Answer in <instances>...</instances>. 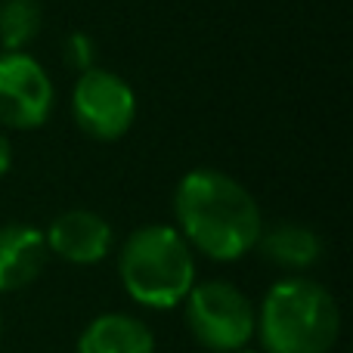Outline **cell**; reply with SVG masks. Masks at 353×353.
<instances>
[{
	"label": "cell",
	"instance_id": "cell-1",
	"mask_svg": "<svg viewBox=\"0 0 353 353\" xmlns=\"http://www.w3.org/2000/svg\"><path fill=\"white\" fill-rule=\"evenodd\" d=\"M174 211L180 236L211 261H239L263 232L254 195L232 176L199 168L176 186Z\"/></svg>",
	"mask_w": 353,
	"mask_h": 353
},
{
	"label": "cell",
	"instance_id": "cell-2",
	"mask_svg": "<svg viewBox=\"0 0 353 353\" xmlns=\"http://www.w3.org/2000/svg\"><path fill=\"white\" fill-rule=\"evenodd\" d=\"M254 332L267 353H329L341 332V310L329 288L292 276L267 292Z\"/></svg>",
	"mask_w": 353,
	"mask_h": 353
},
{
	"label": "cell",
	"instance_id": "cell-3",
	"mask_svg": "<svg viewBox=\"0 0 353 353\" xmlns=\"http://www.w3.org/2000/svg\"><path fill=\"white\" fill-rule=\"evenodd\" d=\"M118 273L137 304L171 310L195 285L192 248L174 226H140L121 245Z\"/></svg>",
	"mask_w": 353,
	"mask_h": 353
},
{
	"label": "cell",
	"instance_id": "cell-4",
	"mask_svg": "<svg viewBox=\"0 0 353 353\" xmlns=\"http://www.w3.org/2000/svg\"><path fill=\"white\" fill-rule=\"evenodd\" d=\"M186 325L201 347L236 353L254 338L257 316L251 301L232 282H195L186 298Z\"/></svg>",
	"mask_w": 353,
	"mask_h": 353
},
{
	"label": "cell",
	"instance_id": "cell-5",
	"mask_svg": "<svg viewBox=\"0 0 353 353\" xmlns=\"http://www.w3.org/2000/svg\"><path fill=\"white\" fill-rule=\"evenodd\" d=\"M72 115L74 124L93 140H121L137 118L134 87L115 72L90 68L78 74L72 90Z\"/></svg>",
	"mask_w": 353,
	"mask_h": 353
},
{
	"label": "cell",
	"instance_id": "cell-6",
	"mask_svg": "<svg viewBox=\"0 0 353 353\" xmlns=\"http://www.w3.org/2000/svg\"><path fill=\"white\" fill-rule=\"evenodd\" d=\"M53 109V81L28 53H0V124L41 128Z\"/></svg>",
	"mask_w": 353,
	"mask_h": 353
},
{
	"label": "cell",
	"instance_id": "cell-7",
	"mask_svg": "<svg viewBox=\"0 0 353 353\" xmlns=\"http://www.w3.org/2000/svg\"><path fill=\"white\" fill-rule=\"evenodd\" d=\"M47 248L56 257L68 263H99L112 251V226L105 217H99L97 211L87 208H74L65 211L50 223V230L43 232Z\"/></svg>",
	"mask_w": 353,
	"mask_h": 353
},
{
	"label": "cell",
	"instance_id": "cell-8",
	"mask_svg": "<svg viewBox=\"0 0 353 353\" xmlns=\"http://www.w3.org/2000/svg\"><path fill=\"white\" fill-rule=\"evenodd\" d=\"M47 239L25 223L0 226V292H22L47 267Z\"/></svg>",
	"mask_w": 353,
	"mask_h": 353
},
{
	"label": "cell",
	"instance_id": "cell-9",
	"mask_svg": "<svg viewBox=\"0 0 353 353\" xmlns=\"http://www.w3.org/2000/svg\"><path fill=\"white\" fill-rule=\"evenodd\" d=\"M78 353H155V338L137 316L103 313L84 329Z\"/></svg>",
	"mask_w": 353,
	"mask_h": 353
},
{
	"label": "cell",
	"instance_id": "cell-10",
	"mask_svg": "<svg viewBox=\"0 0 353 353\" xmlns=\"http://www.w3.org/2000/svg\"><path fill=\"white\" fill-rule=\"evenodd\" d=\"M254 248H261V254L270 263H279L285 270H307L323 254L319 236L301 223H279L273 230L261 232Z\"/></svg>",
	"mask_w": 353,
	"mask_h": 353
},
{
	"label": "cell",
	"instance_id": "cell-11",
	"mask_svg": "<svg viewBox=\"0 0 353 353\" xmlns=\"http://www.w3.org/2000/svg\"><path fill=\"white\" fill-rule=\"evenodd\" d=\"M43 25V10L37 0H3L0 3V47L3 53H22Z\"/></svg>",
	"mask_w": 353,
	"mask_h": 353
},
{
	"label": "cell",
	"instance_id": "cell-12",
	"mask_svg": "<svg viewBox=\"0 0 353 353\" xmlns=\"http://www.w3.org/2000/svg\"><path fill=\"white\" fill-rule=\"evenodd\" d=\"M93 56H97V50H93V41L87 34H72L65 41V62H68V68H74L78 74L97 68L93 65Z\"/></svg>",
	"mask_w": 353,
	"mask_h": 353
},
{
	"label": "cell",
	"instance_id": "cell-13",
	"mask_svg": "<svg viewBox=\"0 0 353 353\" xmlns=\"http://www.w3.org/2000/svg\"><path fill=\"white\" fill-rule=\"evenodd\" d=\"M12 165V149H10V140L3 137V130H0V176L10 171Z\"/></svg>",
	"mask_w": 353,
	"mask_h": 353
},
{
	"label": "cell",
	"instance_id": "cell-14",
	"mask_svg": "<svg viewBox=\"0 0 353 353\" xmlns=\"http://www.w3.org/2000/svg\"><path fill=\"white\" fill-rule=\"evenodd\" d=\"M0 341H3V316H0Z\"/></svg>",
	"mask_w": 353,
	"mask_h": 353
},
{
	"label": "cell",
	"instance_id": "cell-15",
	"mask_svg": "<svg viewBox=\"0 0 353 353\" xmlns=\"http://www.w3.org/2000/svg\"><path fill=\"white\" fill-rule=\"evenodd\" d=\"M236 353H251V350H236Z\"/></svg>",
	"mask_w": 353,
	"mask_h": 353
}]
</instances>
